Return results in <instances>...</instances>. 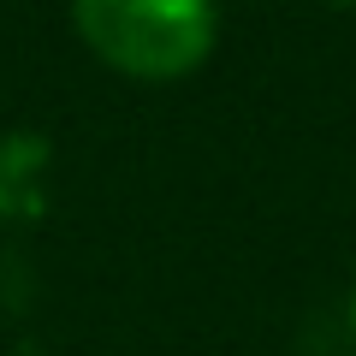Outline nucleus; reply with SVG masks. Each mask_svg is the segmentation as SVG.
I'll use <instances>...</instances> for the list:
<instances>
[{"label": "nucleus", "instance_id": "nucleus-1", "mask_svg": "<svg viewBox=\"0 0 356 356\" xmlns=\"http://www.w3.org/2000/svg\"><path fill=\"white\" fill-rule=\"evenodd\" d=\"M77 36L125 77H191L214 54V0H72Z\"/></svg>", "mask_w": 356, "mask_h": 356}, {"label": "nucleus", "instance_id": "nucleus-2", "mask_svg": "<svg viewBox=\"0 0 356 356\" xmlns=\"http://www.w3.org/2000/svg\"><path fill=\"white\" fill-rule=\"evenodd\" d=\"M350 6H356V0H350Z\"/></svg>", "mask_w": 356, "mask_h": 356}]
</instances>
